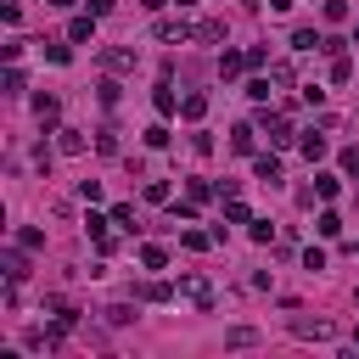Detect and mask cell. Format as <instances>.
I'll list each match as a JSON object with an SVG mask.
<instances>
[{
    "instance_id": "6da1fadb",
    "label": "cell",
    "mask_w": 359,
    "mask_h": 359,
    "mask_svg": "<svg viewBox=\"0 0 359 359\" xmlns=\"http://www.w3.org/2000/svg\"><path fill=\"white\" fill-rule=\"evenodd\" d=\"M174 292H180L185 303H196V309H213V280H208V275H185Z\"/></svg>"
},
{
    "instance_id": "7a4b0ae2",
    "label": "cell",
    "mask_w": 359,
    "mask_h": 359,
    "mask_svg": "<svg viewBox=\"0 0 359 359\" xmlns=\"http://www.w3.org/2000/svg\"><path fill=\"white\" fill-rule=\"evenodd\" d=\"M264 135H269V146H292V118L286 112H264Z\"/></svg>"
},
{
    "instance_id": "3957f363",
    "label": "cell",
    "mask_w": 359,
    "mask_h": 359,
    "mask_svg": "<svg viewBox=\"0 0 359 359\" xmlns=\"http://www.w3.org/2000/svg\"><path fill=\"white\" fill-rule=\"evenodd\" d=\"M101 62H107V73H129L135 67V45H112V50H101Z\"/></svg>"
},
{
    "instance_id": "277c9868",
    "label": "cell",
    "mask_w": 359,
    "mask_h": 359,
    "mask_svg": "<svg viewBox=\"0 0 359 359\" xmlns=\"http://www.w3.org/2000/svg\"><path fill=\"white\" fill-rule=\"evenodd\" d=\"M151 107H157V118H174V112H180V95H174V84H168V79L151 90Z\"/></svg>"
},
{
    "instance_id": "5b68a950",
    "label": "cell",
    "mask_w": 359,
    "mask_h": 359,
    "mask_svg": "<svg viewBox=\"0 0 359 359\" xmlns=\"http://www.w3.org/2000/svg\"><path fill=\"white\" fill-rule=\"evenodd\" d=\"M230 151L252 157V151H258V129H252V123H236V129H230Z\"/></svg>"
},
{
    "instance_id": "8992f818",
    "label": "cell",
    "mask_w": 359,
    "mask_h": 359,
    "mask_svg": "<svg viewBox=\"0 0 359 359\" xmlns=\"http://www.w3.org/2000/svg\"><path fill=\"white\" fill-rule=\"evenodd\" d=\"M196 34V22H185V17H163L157 22V39H191Z\"/></svg>"
},
{
    "instance_id": "52a82bcc",
    "label": "cell",
    "mask_w": 359,
    "mask_h": 359,
    "mask_svg": "<svg viewBox=\"0 0 359 359\" xmlns=\"http://www.w3.org/2000/svg\"><path fill=\"white\" fill-rule=\"evenodd\" d=\"M67 39H73V45H84V39H95V11H84V17H73V22H67Z\"/></svg>"
},
{
    "instance_id": "ba28073f",
    "label": "cell",
    "mask_w": 359,
    "mask_h": 359,
    "mask_svg": "<svg viewBox=\"0 0 359 359\" xmlns=\"http://www.w3.org/2000/svg\"><path fill=\"white\" fill-rule=\"evenodd\" d=\"M34 112H39V123H45V129H56V118H62V101H56V95H34Z\"/></svg>"
},
{
    "instance_id": "9c48e42d",
    "label": "cell",
    "mask_w": 359,
    "mask_h": 359,
    "mask_svg": "<svg viewBox=\"0 0 359 359\" xmlns=\"http://www.w3.org/2000/svg\"><path fill=\"white\" fill-rule=\"evenodd\" d=\"M90 140H84V129H56V151H67V157H79Z\"/></svg>"
},
{
    "instance_id": "30bf717a",
    "label": "cell",
    "mask_w": 359,
    "mask_h": 359,
    "mask_svg": "<svg viewBox=\"0 0 359 359\" xmlns=\"http://www.w3.org/2000/svg\"><path fill=\"white\" fill-rule=\"evenodd\" d=\"M252 168H258V180H264V185H280V157H275V151L252 157Z\"/></svg>"
},
{
    "instance_id": "8fae6325",
    "label": "cell",
    "mask_w": 359,
    "mask_h": 359,
    "mask_svg": "<svg viewBox=\"0 0 359 359\" xmlns=\"http://www.w3.org/2000/svg\"><path fill=\"white\" fill-rule=\"evenodd\" d=\"M180 112H185L191 123H202V118H208V95H202V90H191V95L180 101Z\"/></svg>"
},
{
    "instance_id": "7c38bea8",
    "label": "cell",
    "mask_w": 359,
    "mask_h": 359,
    "mask_svg": "<svg viewBox=\"0 0 359 359\" xmlns=\"http://www.w3.org/2000/svg\"><path fill=\"white\" fill-rule=\"evenodd\" d=\"M297 146H303V157H309V163H320V157H325V135H320V129H303V140H297Z\"/></svg>"
},
{
    "instance_id": "4fadbf2b",
    "label": "cell",
    "mask_w": 359,
    "mask_h": 359,
    "mask_svg": "<svg viewBox=\"0 0 359 359\" xmlns=\"http://www.w3.org/2000/svg\"><path fill=\"white\" fill-rule=\"evenodd\" d=\"M140 297H146V303H174L180 292H174L168 280H146V286H140Z\"/></svg>"
},
{
    "instance_id": "5bb4252c",
    "label": "cell",
    "mask_w": 359,
    "mask_h": 359,
    "mask_svg": "<svg viewBox=\"0 0 359 359\" xmlns=\"http://www.w3.org/2000/svg\"><path fill=\"white\" fill-rule=\"evenodd\" d=\"M292 331H297V337H331V320H309V314H297Z\"/></svg>"
},
{
    "instance_id": "9a60e30c",
    "label": "cell",
    "mask_w": 359,
    "mask_h": 359,
    "mask_svg": "<svg viewBox=\"0 0 359 359\" xmlns=\"http://www.w3.org/2000/svg\"><path fill=\"white\" fill-rule=\"evenodd\" d=\"M241 67H247V50H224L219 56V79H236Z\"/></svg>"
},
{
    "instance_id": "2e32d148",
    "label": "cell",
    "mask_w": 359,
    "mask_h": 359,
    "mask_svg": "<svg viewBox=\"0 0 359 359\" xmlns=\"http://www.w3.org/2000/svg\"><path fill=\"white\" fill-rule=\"evenodd\" d=\"M224 342H230V348H252V342H258V331H252V325H230V331H224Z\"/></svg>"
},
{
    "instance_id": "e0dca14e",
    "label": "cell",
    "mask_w": 359,
    "mask_h": 359,
    "mask_svg": "<svg viewBox=\"0 0 359 359\" xmlns=\"http://www.w3.org/2000/svg\"><path fill=\"white\" fill-rule=\"evenodd\" d=\"M191 39H202V45H219L224 39V22H196V34Z\"/></svg>"
},
{
    "instance_id": "ac0fdd59",
    "label": "cell",
    "mask_w": 359,
    "mask_h": 359,
    "mask_svg": "<svg viewBox=\"0 0 359 359\" xmlns=\"http://www.w3.org/2000/svg\"><path fill=\"white\" fill-rule=\"evenodd\" d=\"M320 45H325V39H320L314 28H297V34H292V50H320Z\"/></svg>"
},
{
    "instance_id": "d6986e66",
    "label": "cell",
    "mask_w": 359,
    "mask_h": 359,
    "mask_svg": "<svg viewBox=\"0 0 359 359\" xmlns=\"http://www.w3.org/2000/svg\"><path fill=\"white\" fill-rule=\"evenodd\" d=\"M348 79H353V62L337 50V56H331V84H348Z\"/></svg>"
},
{
    "instance_id": "ffe728a7",
    "label": "cell",
    "mask_w": 359,
    "mask_h": 359,
    "mask_svg": "<svg viewBox=\"0 0 359 359\" xmlns=\"http://www.w3.org/2000/svg\"><path fill=\"white\" fill-rule=\"evenodd\" d=\"M337 191H342V180H337V174H314V196H325V202H331Z\"/></svg>"
},
{
    "instance_id": "44dd1931",
    "label": "cell",
    "mask_w": 359,
    "mask_h": 359,
    "mask_svg": "<svg viewBox=\"0 0 359 359\" xmlns=\"http://www.w3.org/2000/svg\"><path fill=\"white\" fill-rule=\"evenodd\" d=\"M224 224H252V213H247V202H236V196H230V202H224Z\"/></svg>"
},
{
    "instance_id": "7402d4cb",
    "label": "cell",
    "mask_w": 359,
    "mask_h": 359,
    "mask_svg": "<svg viewBox=\"0 0 359 359\" xmlns=\"http://www.w3.org/2000/svg\"><path fill=\"white\" fill-rule=\"evenodd\" d=\"M140 264H146V269H163V264H168V252H163L157 241H146V247H140Z\"/></svg>"
},
{
    "instance_id": "603a6c76",
    "label": "cell",
    "mask_w": 359,
    "mask_h": 359,
    "mask_svg": "<svg viewBox=\"0 0 359 359\" xmlns=\"http://www.w3.org/2000/svg\"><path fill=\"white\" fill-rule=\"evenodd\" d=\"M0 264H6V280H11V286H17V280H22V275H28V264H22V252H6V258H0Z\"/></svg>"
},
{
    "instance_id": "cb8c5ba5",
    "label": "cell",
    "mask_w": 359,
    "mask_h": 359,
    "mask_svg": "<svg viewBox=\"0 0 359 359\" xmlns=\"http://www.w3.org/2000/svg\"><path fill=\"white\" fill-rule=\"evenodd\" d=\"M185 196H191V202H196V208H202V202H208V196H213V185H208V180H185Z\"/></svg>"
},
{
    "instance_id": "d4e9b609",
    "label": "cell",
    "mask_w": 359,
    "mask_h": 359,
    "mask_svg": "<svg viewBox=\"0 0 359 359\" xmlns=\"http://www.w3.org/2000/svg\"><path fill=\"white\" fill-rule=\"evenodd\" d=\"M320 236L337 241V236H342V213H320Z\"/></svg>"
},
{
    "instance_id": "484cf974",
    "label": "cell",
    "mask_w": 359,
    "mask_h": 359,
    "mask_svg": "<svg viewBox=\"0 0 359 359\" xmlns=\"http://www.w3.org/2000/svg\"><path fill=\"white\" fill-rule=\"evenodd\" d=\"M17 247H28V252H34V247H45V230H34V224H22V230H17Z\"/></svg>"
},
{
    "instance_id": "4316f807",
    "label": "cell",
    "mask_w": 359,
    "mask_h": 359,
    "mask_svg": "<svg viewBox=\"0 0 359 359\" xmlns=\"http://www.w3.org/2000/svg\"><path fill=\"white\" fill-rule=\"evenodd\" d=\"M112 224H118V230H135V208L118 202V208H112Z\"/></svg>"
},
{
    "instance_id": "83f0119b",
    "label": "cell",
    "mask_w": 359,
    "mask_h": 359,
    "mask_svg": "<svg viewBox=\"0 0 359 359\" xmlns=\"http://www.w3.org/2000/svg\"><path fill=\"white\" fill-rule=\"evenodd\" d=\"M269 90H275V79H252V84H247V95H252V101H269Z\"/></svg>"
},
{
    "instance_id": "f1b7e54d",
    "label": "cell",
    "mask_w": 359,
    "mask_h": 359,
    "mask_svg": "<svg viewBox=\"0 0 359 359\" xmlns=\"http://www.w3.org/2000/svg\"><path fill=\"white\" fill-rule=\"evenodd\" d=\"M146 202H168V180H146Z\"/></svg>"
},
{
    "instance_id": "f546056e",
    "label": "cell",
    "mask_w": 359,
    "mask_h": 359,
    "mask_svg": "<svg viewBox=\"0 0 359 359\" xmlns=\"http://www.w3.org/2000/svg\"><path fill=\"white\" fill-rule=\"evenodd\" d=\"M342 174H348V180H359V146H348V151H342Z\"/></svg>"
},
{
    "instance_id": "4dcf8cb0",
    "label": "cell",
    "mask_w": 359,
    "mask_h": 359,
    "mask_svg": "<svg viewBox=\"0 0 359 359\" xmlns=\"http://www.w3.org/2000/svg\"><path fill=\"white\" fill-rule=\"evenodd\" d=\"M146 146H157V151H163V146H168V129H163V123H151V129H146Z\"/></svg>"
},
{
    "instance_id": "1f68e13d",
    "label": "cell",
    "mask_w": 359,
    "mask_h": 359,
    "mask_svg": "<svg viewBox=\"0 0 359 359\" xmlns=\"http://www.w3.org/2000/svg\"><path fill=\"white\" fill-rule=\"evenodd\" d=\"M79 196L84 202H101V180H79Z\"/></svg>"
},
{
    "instance_id": "d6a6232c",
    "label": "cell",
    "mask_w": 359,
    "mask_h": 359,
    "mask_svg": "<svg viewBox=\"0 0 359 359\" xmlns=\"http://www.w3.org/2000/svg\"><path fill=\"white\" fill-rule=\"evenodd\" d=\"M180 241H185V247H191V252H208V236H202V230H185V236H180Z\"/></svg>"
},
{
    "instance_id": "836d02e7",
    "label": "cell",
    "mask_w": 359,
    "mask_h": 359,
    "mask_svg": "<svg viewBox=\"0 0 359 359\" xmlns=\"http://www.w3.org/2000/svg\"><path fill=\"white\" fill-rule=\"evenodd\" d=\"M90 11H95V17H107V11H112V0H90Z\"/></svg>"
},
{
    "instance_id": "e575fe53",
    "label": "cell",
    "mask_w": 359,
    "mask_h": 359,
    "mask_svg": "<svg viewBox=\"0 0 359 359\" xmlns=\"http://www.w3.org/2000/svg\"><path fill=\"white\" fill-rule=\"evenodd\" d=\"M140 6H146V11H163V6H168V0H140Z\"/></svg>"
},
{
    "instance_id": "d590c367",
    "label": "cell",
    "mask_w": 359,
    "mask_h": 359,
    "mask_svg": "<svg viewBox=\"0 0 359 359\" xmlns=\"http://www.w3.org/2000/svg\"><path fill=\"white\" fill-rule=\"evenodd\" d=\"M50 6H62V11H67V6H73V0H50Z\"/></svg>"
},
{
    "instance_id": "8d00e7d4",
    "label": "cell",
    "mask_w": 359,
    "mask_h": 359,
    "mask_svg": "<svg viewBox=\"0 0 359 359\" xmlns=\"http://www.w3.org/2000/svg\"><path fill=\"white\" fill-rule=\"evenodd\" d=\"M174 6H196V0H174Z\"/></svg>"
},
{
    "instance_id": "74e56055",
    "label": "cell",
    "mask_w": 359,
    "mask_h": 359,
    "mask_svg": "<svg viewBox=\"0 0 359 359\" xmlns=\"http://www.w3.org/2000/svg\"><path fill=\"white\" fill-rule=\"evenodd\" d=\"M353 342H359V331H353Z\"/></svg>"
},
{
    "instance_id": "f35d334b",
    "label": "cell",
    "mask_w": 359,
    "mask_h": 359,
    "mask_svg": "<svg viewBox=\"0 0 359 359\" xmlns=\"http://www.w3.org/2000/svg\"><path fill=\"white\" fill-rule=\"evenodd\" d=\"M353 252H359V241H353Z\"/></svg>"
}]
</instances>
